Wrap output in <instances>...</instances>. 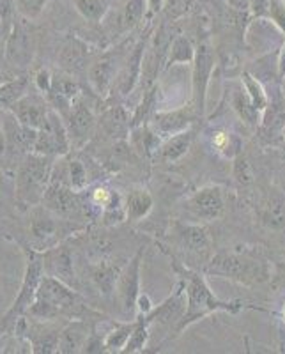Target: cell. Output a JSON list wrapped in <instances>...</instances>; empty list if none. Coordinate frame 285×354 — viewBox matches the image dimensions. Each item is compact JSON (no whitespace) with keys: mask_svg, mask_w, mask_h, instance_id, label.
<instances>
[{"mask_svg":"<svg viewBox=\"0 0 285 354\" xmlns=\"http://www.w3.org/2000/svg\"><path fill=\"white\" fill-rule=\"evenodd\" d=\"M232 176H234V181H236L239 186H248L255 181L252 163L248 161V158L243 156V154H237V156L234 158Z\"/></svg>","mask_w":285,"mask_h":354,"instance_id":"ab89813d","label":"cell"},{"mask_svg":"<svg viewBox=\"0 0 285 354\" xmlns=\"http://www.w3.org/2000/svg\"><path fill=\"white\" fill-rule=\"evenodd\" d=\"M78 97H82L78 82L66 71L53 73L52 87L46 94V100L52 105V109H55L62 117H66Z\"/></svg>","mask_w":285,"mask_h":354,"instance_id":"ac0fdd59","label":"cell"},{"mask_svg":"<svg viewBox=\"0 0 285 354\" xmlns=\"http://www.w3.org/2000/svg\"><path fill=\"white\" fill-rule=\"evenodd\" d=\"M6 61L15 68H27L34 59V39L21 24H12L6 39Z\"/></svg>","mask_w":285,"mask_h":354,"instance_id":"e0dca14e","label":"cell"},{"mask_svg":"<svg viewBox=\"0 0 285 354\" xmlns=\"http://www.w3.org/2000/svg\"><path fill=\"white\" fill-rule=\"evenodd\" d=\"M154 198L145 188H135L126 195V218L129 221H140L153 211Z\"/></svg>","mask_w":285,"mask_h":354,"instance_id":"d4e9b609","label":"cell"},{"mask_svg":"<svg viewBox=\"0 0 285 354\" xmlns=\"http://www.w3.org/2000/svg\"><path fill=\"white\" fill-rule=\"evenodd\" d=\"M163 8V0H147V11L149 15H156Z\"/></svg>","mask_w":285,"mask_h":354,"instance_id":"681fc988","label":"cell"},{"mask_svg":"<svg viewBox=\"0 0 285 354\" xmlns=\"http://www.w3.org/2000/svg\"><path fill=\"white\" fill-rule=\"evenodd\" d=\"M230 105H232V110L236 112V115L243 121V124H246L248 128L259 129L262 121V112L253 105L250 96L246 94L245 87H243V84L232 88V93H230Z\"/></svg>","mask_w":285,"mask_h":354,"instance_id":"cb8c5ba5","label":"cell"},{"mask_svg":"<svg viewBox=\"0 0 285 354\" xmlns=\"http://www.w3.org/2000/svg\"><path fill=\"white\" fill-rule=\"evenodd\" d=\"M147 46H145V41H138L135 44V48L129 52L128 59H126L125 64L121 66V71L117 75V80L113 88H117L119 96H129L133 93V88L137 87L138 80L142 78V68H144V59L145 52H147Z\"/></svg>","mask_w":285,"mask_h":354,"instance_id":"ffe728a7","label":"cell"},{"mask_svg":"<svg viewBox=\"0 0 285 354\" xmlns=\"http://www.w3.org/2000/svg\"><path fill=\"white\" fill-rule=\"evenodd\" d=\"M262 221L271 229H280L285 225V198L282 195H273L266 201Z\"/></svg>","mask_w":285,"mask_h":354,"instance_id":"836d02e7","label":"cell"},{"mask_svg":"<svg viewBox=\"0 0 285 354\" xmlns=\"http://www.w3.org/2000/svg\"><path fill=\"white\" fill-rule=\"evenodd\" d=\"M133 328H135V319L133 321L128 319L126 322L116 324V328H112L109 333L104 335V353H122Z\"/></svg>","mask_w":285,"mask_h":354,"instance_id":"f546056e","label":"cell"},{"mask_svg":"<svg viewBox=\"0 0 285 354\" xmlns=\"http://www.w3.org/2000/svg\"><path fill=\"white\" fill-rule=\"evenodd\" d=\"M9 149H8V137H6L4 128H0V165L8 160Z\"/></svg>","mask_w":285,"mask_h":354,"instance_id":"7dc6e473","label":"cell"},{"mask_svg":"<svg viewBox=\"0 0 285 354\" xmlns=\"http://www.w3.org/2000/svg\"><path fill=\"white\" fill-rule=\"evenodd\" d=\"M205 273L211 277L229 278L243 286H257L269 278V266L248 252H221L209 259Z\"/></svg>","mask_w":285,"mask_h":354,"instance_id":"277c9868","label":"cell"},{"mask_svg":"<svg viewBox=\"0 0 285 354\" xmlns=\"http://www.w3.org/2000/svg\"><path fill=\"white\" fill-rule=\"evenodd\" d=\"M82 312H85V306L80 296L75 292V287L44 274L27 315H30L34 321L48 322L59 317L77 319Z\"/></svg>","mask_w":285,"mask_h":354,"instance_id":"7a4b0ae2","label":"cell"},{"mask_svg":"<svg viewBox=\"0 0 285 354\" xmlns=\"http://www.w3.org/2000/svg\"><path fill=\"white\" fill-rule=\"evenodd\" d=\"M282 319H284V322H285V305H284V310H282Z\"/></svg>","mask_w":285,"mask_h":354,"instance_id":"f5cc1de1","label":"cell"},{"mask_svg":"<svg viewBox=\"0 0 285 354\" xmlns=\"http://www.w3.org/2000/svg\"><path fill=\"white\" fill-rule=\"evenodd\" d=\"M277 75L280 82L285 80V43L282 44L280 50L277 52Z\"/></svg>","mask_w":285,"mask_h":354,"instance_id":"bcb514c9","label":"cell"},{"mask_svg":"<svg viewBox=\"0 0 285 354\" xmlns=\"http://www.w3.org/2000/svg\"><path fill=\"white\" fill-rule=\"evenodd\" d=\"M59 338H61V330H41L28 333V342L33 347V353L36 354H52L59 353Z\"/></svg>","mask_w":285,"mask_h":354,"instance_id":"4dcf8cb0","label":"cell"},{"mask_svg":"<svg viewBox=\"0 0 285 354\" xmlns=\"http://www.w3.org/2000/svg\"><path fill=\"white\" fill-rule=\"evenodd\" d=\"M52 78H53V73L50 69H39L36 73V77H34V82H36V87L43 96H46L52 87Z\"/></svg>","mask_w":285,"mask_h":354,"instance_id":"7bdbcfd3","label":"cell"},{"mask_svg":"<svg viewBox=\"0 0 285 354\" xmlns=\"http://www.w3.org/2000/svg\"><path fill=\"white\" fill-rule=\"evenodd\" d=\"M284 2H285V0H284Z\"/></svg>","mask_w":285,"mask_h":354,"instance_id":"11a10c76","label":"cell"},{"mask_svg":"<svg viewBox=\"0 0 285 354\" xmlns=\"http://www.w3.org/2000/svg\"><path fill=\"white\" fill-rule=\"evenodd\" d=\"M246 44L259 55H269L280 50L285 43V34L269 18H253L246 28Z\"/></svg>","mask_w":285,"mask_h":354,"instance_id":"4fadbf2b","label":"cell"},{"mask_svg":"<svg viewBox=\"0 0 285 354\" xmlns=\"http://www.w3.org/2000/svg\"><path fill=\"white\" fill-rule=\"evenodd\" d=\"M73 2H75L78 15L84 20L94 21V24L103 20L110 9L109 0H73Z\"/></svg>","mask_w":285,"mask_h":354,"instance_id":"d590c367","label":"cell"},{"mask_svg":"<svg viewBox=\"0 0 285 354\" xmlns=\"http://www.w3.org/2000/svg\"><path fill=\"white\" fill-rule=\"evenodd\" d=\"M193 117H197L195 113H192L186 109L179 110H167V112H156L149 117L147 126L156 133L158 137L163 140V138H169L176 133L186 131V129L192 128Z\"/></svg>","mask_w":285,"mask_h":354,"instance_id":"d6986e66","label":"cell"},{"mask_svg":"<svg viewBox=\"0 0 285 354\" xmlns=\"http://www.w3.org/2000/svg\"><path fill=\"white\" fill-rule=\"evenodd\" d=\"M227 6L237 12L250 11V0H227Z\"/></svg>","mask_w":285,"mask_h":354,"instance_id":"c3c4849f","label":"cell"},{"mask_svg":"<svg viewBox=\"0 0 285 354\" xmlns=\"http://www.w3.org/2000/svg\"><path fill=\"white\" fill-rule=\"evenodd\" d=\"M46 4H48V0H15L17 12L27 21L37 20L46 9Z\"/></svg>","mask_w":285,"mask_h":354,"instance_id":"60d3db41","label":"cell"},{"mask_svg":"<svg viewBox=\"0 0 285 354\" xmlns=\"http://www.w3.org/2000/svg\"><path fill=\"white\" fill-rule=\"evenodd\" d=\"M147 11V0H126L122 9V21L126 28H135L145 17Z\"/></svg>","mask_w":285,"mask_h":354,"instance_id":"f35d334b","label":"cell"},{"mask_svg":"<svg viewBox=\"0 0 285 354\" xmlns=\"http://www.w3.org/2000/svg\"><path fill=\"white\" fill-rule=\"evenodd\" d=\"M101 220L104 225H117V223L128 220L126 218V197H122V194H119L117 189H112L110 198L103 205Z\"/></svg>","mask_w":285,"mask_h":354,"instance_id":"f1b7e54d","label":"cell"},{"mask_svg":"<svg viewBox=\"0 0 285 354\" xmlns=\"http://www.w3.org/2000/svg\"><path fill=\"white\" fill-rule=\"evenodd\" d=\"M25 88H27V78H9L0 87V105H4L8 109L18 97L24 96Z\"/></svg>","mask_w":285,"mask_h":354,"instance_id":"74e56055","label":"cell"},{"mask_svg":"<svg viewBox=\"0 0 285 354\" xmlns=\"http://www.w3.org/2000/svg\"><path fill=\"white\" fill-rule=\"evenodd\" d=\"M145 250L140 248L137 254L133 255L125 266H122L119 278L116 283L117 303L121 308L122 315L129 321L137 319L138 299H140V273H142V261H144Z\"/></svg>","mask_w":285,"mask_h":354,"instance_id":"52a82bcc","label":"cell"},{"mask_svg":"<svg viewBox=\"0 0 285 354\" xmlns=\"http://www.w3.org/2000/svg\"><path fill=\"white\" fill-rule=\"evenodd\" d=\"M193 138H195V131L192 128L186 129V131L176 133L169 138H163L160 144V149H158V156H160V160L167 161V163H176V161L183 160L192 149Z\"/></svg>","mask_w":285,"mask_h":354,"instance_id":"603a6c76","label":"cell"},{"mask_svg":"<svg viewBox=\"0 0 285 354\" xmlns=\"http://www.w3.org/2000/svg\"><path fill=\"white\" fill-rule=\"evenodd\" d=\"M282 94H284V97H285V80L282 82Z\"/></svg>","mask_w":285,"mask_h":354,"instance_id":"816d5d0a","label":"cell"},{"mask_svg":"<svg viewBox=\"0 0 285 354\" xmlns=\"http://www.w3.org/2000/svg\"><path fill=\"white\" fill-rule=\"evenodd\" d=\"M149 331H151V326H149V322L145 321L144 315L140 314L135 319V328H133L131 335H129L128 344H126V347L122 349V354L142 353V351L145 349V346H147L149 337H151Z\"/></svg>","mask_w":285,"mask_h":354,"instance_id":"1f68e13d","label":"cell"},{"mask_svg":"<svg viewBox=\"0 0 285 354\" xmlns=\"http://www.w3.org/2000/svg\"><path fill=\"white\" fill-rule=\"evenodd\" d=\"M225 192L220 186H202L193 192L185 202V211L192 221L208 223L223 216L225 213Z\"/></svg>","mask_w":285,"mask_h":354,"instance_id":"30bf717a","label":"cell"},{"mask_svg":"<svg viewBox=\"0 0 285 354\" xmlns=\"http://www.w3.org/2000/svg\"><path fill=\"white\" fill-rule=\"evenodd\" d=\"M269 20L273 21L285 34V2L284 0H269Z\"/></svg>","mask_w":285,"mask_h":354,"instance_id":"b9f144b4","label":"cell"},{"mask_svg":"<svg viewBox=\"0 0 285 354\" xmlns=\"http://www.w3.org/2000/svg\"><path fill=\"white\" fill-rule=\"evenodd\" d=\"M284 144H285V128H284Z\"/></svg>","mask_w":285,"mask_h":354,"instance_id":"db71d44e","label":"cell"},{"mask_svg":"<svg viewBox=\"0 0 285 354\" xmlns=\"http://www.w3.org/2000/svg\"><path fill=\"white\" fill-rule=\"evenodd\" d=\"M69 220H64L43 204L30 207V239H33V250L44 252L61 243V234H64V225Z\"/></svg>","mask_w":285,"mask_h":354,"instance_id":"ba28073f","label":"cell"},{"mask_svg":"<svg viewBox=\"0 0 285 354\" xmlns=\"http://www.w3.org/2000/svg\"><path fill=\"white\" fill-rule=\"evenodd\" d=\"M122 268L119 266H112L109 262H100L98 266H94L93 273H91V278H93L94 286L100 289V292L103 296H110V294L116 290L117 278H119V273H121Z\"/></svg>","mask_w":285,"mask_h":354,"instance_id":"4316f807","label":"cell"},{"mask_svg":"<svg viewBox=\"0 0 285 354\" xmlns=\"http://www.w3.org/2000/svg\"><path fill=\"white\" fill-rule=\"evenodd\" d=\"M41 204L69 221L78 220L80 216H87L94 209L91 201L84 198V192H77L69 186L57 185V183H50Z\"/></svg>","mask_w":285,"mask_h":354,"instance_id":"9c48e42d","label":"cell"},{"mask_svg":"<svg viewBox=\"0 0 285 354\" xmlns=\"http://www.w3.org/2000/svg\"><path fill=\"white\" fill-rule=\"evenodd\" d=\"M8 80H9V78H8V77H6L4 73H0V87H2V85H4V84H6V82H8Z\"/></svg>","mask_w":285,"mask_h":354,"instance_id":"f907efd6","label":"cell"},{"mask_svg":"<svg viewBox=\"0 0 285 354\" xmlns=\"http://www.w3.org/2000/svg\"><path fill=\"white\" fill-rule=\"evenodd\" d=\"M172 268L179 274V280H183L186 290V312L174 337H179L186 328L199 322L201 319L208 317V315L217 314V312L239 314L245 308H255V306H246V303L239 301V299H236V301L220 299L211 290V287H209V283L205 282V278L201 273L193 271L192 268H186L185 264H181L176 259H172Z\"/></svg>","mask_w":285,"mask_h":354,"instance_id":"6da1fadb","label":"cell"},{"mask_svg":"<svg viewBox=\"0 0 285 354\" xmlns=\"http://www.w3.org/2000/svg\"><path fill=\"white\" fill-rule=\"evenodd\" d=\"M250 12L253 18L269 17V0H250Z\"/></svg>","mask_w":285,"mask_h":354,"instance_id":"ee69618b","label":"cell"},{"mask_svg":"<svg viewBox=\"0 0 285 354\" xmlns=\"http://www.w3.org/2000/svg\"><path fill=\"white\" fill-rule=\"evenodd\" d=\"M211 144H213V149H217V153L221 154L223 158L234 160L237 154H241V142H239V138L234 137L232 133L225 131V129L213 133Z\"/></svg>","mask_w":285,"mask_h":354,"instance_id":"e575fe53","label":"cell"},{"mask_svg":"<svg viewBox=\"0 0 285 354\" xmlns=\"http://www.w3.org/2000/svg\"><path fill=\"white\" fill-rule=\"evenodd\" d=\"M93 326L82 317L75 321H69L61 330V338H59V353L62 354H77L84 353V347L91 337Z\"/></svg>","mask_w":285,"mask_h":354,"instance_id":"7402d4cb","label":"cell"},{"mask_svg":"<svg viewBox=\"0 0 285 354\" xmlns=\"http://www.w3.org/2000/svg\"><path fill=\"white\" fill-rule=\"evenodd\" d=\"M174 238L177 245L188 254L208 257L213 252V238L208 227L199 221H177L174 223Z\"/></svg>","mask_w":285,"mask_h":354,"instance_id":"7c38bea8","label":"cell"},{"mask_svg":"<svg viewBox=\"0 0 285 354\" xmlns=\"http://www.w3.org/2000/svg\"><path fill=\"white\" fill-rule=\"evenodd\" d=\"M217 55L213 46L204 41L195 46V59L192 62V100L193 112L197 117H204L208 103V88L213 78Z\"/></svg>","mask_w":285,"mask_h":354,"instance_id":"8992f818","label":"cell"},{"mask_svg":"<svg viewBox=\"0 0 285 354\" xmlns=\"http://www.w3.org/2000/svg\"><path fill=\"white\" fill-rule=\"evenodd\" d=\"M241 84L245 87L246 94L250 96L252 103L257 106L261 112H264L269 105V94L266 91V87L262 85V82L259 78H255L250 71H243L241 75Z\"/></svg>","mask_w":285,"mask_h":354,"instance_id":"d6a6232c","label":"cell"},{"mask_svg":"<svg viewBox=\"0 0 285 354\" xmlns=\"http://www.w3.org/2000/svg\"><path fill=\"white\" fill-rule=\"evenodd\" d=\"M195 59V46L186 36L179 34L174 39H170L169 53L165 59V68L169 69L170 66L176 64H192Z\"/></svg>","mask_w":285,"mask_h":354,"instance_id":"484cf974","label":"cell"},{"mask_svg":"<svg viewBox=\"0 0 285 354\" xmlns=\"http://www.w3.org/2000/svg\"><path fill=\"white\" fill-rule=\"evenodd\" d=\"M43 259L44 274L57 278L68 286H77V271H75V259H73L71 250L64 245L52 246V248L41 252Z\"/></svg>","mask_w":285,"mask_h":354,"instance_id":"9a60e30c","label":"cell"},{"mask_svg":"<svg viewBox=\"0 0 285 354\" xmlns=\"http://www.w3.org/2000/svg\"><path fill=\"white\" fill-rule=\"evenodd\" d=\"M64 122L68 126L69 138H71L73 145H84L89 138L93 137L96 131V115L91 110V106L85 103L84 97H78L75 101V105L64 117Z\"/></svg>","mask_w":285,"mask_h":354,"instance_id":"2e32d148","label":"cell"},{"mask_svg":"<svg viewBox=\"0 0 285 354\" xmlns=\"http://www.w3.org/2000/svg\"><path fill=\"white\" fill-rule=\"evenodd\" d=\"M101 126L107 129L109 135L116 137V135H121V133L131 129V119L126 117L121 106H117V109H112L110 112L104 113V117L101 119Z\"/></svg>","mask_w":285,"mask_h":354,"instance_id":"8d00e7d4","label":"cell"},{"mask_svg":"<svg viewBox=\"0 0 285 354\" xmlns=\"http://www.w3.org/2000/svg\"><path fill=\"white\" fill-rule=\"evenodd\" d=\"M55 158L39 153H27L18 161L15 194L21 207H34L43 202L50 186Z\"/></svg>","mask_w":285,"mask_h":354,"instance_id":"3957f363","label":"cell"},{"mask_svg":"<svg viewBox=\"0 0 285 354\" xmlns=\"http://www.w3.org/2000/svg\"><path fill=\"white\" fill-rule=\"evenodd\" d=\"M89 57V48L85 46L82 41L71 39L62 46L61 50V64L64 66V69L68 71H73V69H80L84 68L85 59Z\"/></svg>","mask_w":285,"mask_h":354,"instance_id":"83f0119b","label":"cell"},{"mask_svg":"<svg viewBox=\"0 0 285 354\" xmlns=\"http://www.w3.org/2000/svg\"><path fill=\"white\" fill-rule=\"evenodd\" d=\"M121 71L119 66V57L112 55H103L101 59L94 61L89 68V82L100 96H107L113 88L117 80V75Z\"/></svg>","mask_w":285,"mask_h":354,"instance_id":"44dd1931","label":"cell"},{"mask_svg":"<svg viewBox=\"0 0 285 354\" xmlns=\"http://www.w3.org/2000/svg\"><path fill=\"white\" fill-rule=\"evenodd\" d=\"M15 11H17L15 0H0V21H2V25L9 24Z\"/></svg>","mask_w":285,"mask_h":354,"instance_id":"f6af8a7d","label":"cell"},{"mask_svg":"<svg viewBox=\"0 0 285 354\" xmlns=\"http://www.w3.org/2000/svg\"><path fill=\"white\" fill-rule=\"evenodd\" d=\"M186 312V290L183 280H179L176 289L172 290L169 298L163 299L160 305L153 306L149 310L147 314H142L145 317V321L149 322V326H161L163 330H167L172 338V333L176 335L177 326L181 322L183 315Z\"/></svg>","mask_w":285,"mask_h":354,"instance_id":"8fae6325","label":"cell"},{"mask_svg":"<svg viewBox=\"0 0 285 354\" xmlns=\"http://www.w3.org/2000/svg\"><path fill=\"white\" fill-rule=\"evenodd\" d=\"M8 110H11L12 115L17 117L20 124H24L25 128L41 129L48 122L52 105L48 103V100H44L37 94L25 93L12 105H9Z\"/></svg>","mask_w":285,"mask_h":354,"instance_id":"5bb4252c","label":"cell"},{"mask_svg":"<svg viewBox=\"0 0 285 354\" xmlns=\"http://www.w3.org/2000/svg\"><path fill=\"white\" fill-rule=\"evenodd\" d=\"M44 277L43 259H41V252L30 250L27 254V264H25L24 280H21L20 292H18L17 299L12 301L9 310L4 314L2 321H0V330L2 331H12L17 328L18 321L27 315L28 308L33 306L36 292L39 289V283Z\"/></svg>","mask_w":285,"mask_h":354,"instance_id":"5b68a950","label":"cell"}]
</instances>
